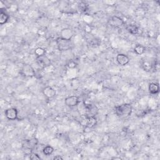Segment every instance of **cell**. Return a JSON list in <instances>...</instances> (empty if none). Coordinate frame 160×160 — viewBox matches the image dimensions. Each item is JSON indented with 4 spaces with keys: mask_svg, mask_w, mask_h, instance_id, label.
<instances>
[{
    "mask_svg": "<svg viewBox=\"0 0 160 160\" xmlns=\"http://www.w3.org/2000/svg\"><path fill=\"white\" fill-rule=\"evenodd\" d=\"M97 124V120L96 117H90V118H87V127L91 129L94 128Z\"/></svg>",
    "mask_w": 160,
    "mask_h": 160,
    "instance_id": "5bb4252c",
    "label": "cell"
},
{
    "mask_svg": "<svg viewBox=\"0 0 160 160\" xmlns=\"http://www.w3.org/2000/svg\"><path fill=\"white\" fill-rule=\"evenodd\" d=\"M108 23L113 28H120L124 24V20L119 16H114L110 18Z\"/></svg>",
    "mask_w": 160,
    "mask_h": 160,
    "instance_id": "5b68a950",
    "label": "cell"
},
{
    "mask_svg": "<svg viewBox=\"0 0 160 160\" xmlns=\"http://www.w3.org/2000/svg\"><path fill=\"white\" fill-rule=\"evenodd\" d=\"M79 8L81 11H84L87 10V9L88 8V4L85 2H81L79 4Z\"/></svg>",
    "mask_w": 160,
    "mask_h": 160,
    "instance_id": "44dd1931",
    "label": "cell"
},
{
    "mask_svg": "<svg viewBox=\"0 0 160 160\" xmlns=\"http://www.w3.org/2000/svg\"><path fill=\"white\" fill-rule=\"evenodd\" d=\"M38 143V141L36 138H33L31 139H27L23 144L24 150H25V152L27 153V151L29 152V155L32 153L33 150L37 146Z\"/></svg>",
    "mask_w": 160,
    "mask_h": 160,
    "instance_id": "3957f363",
    "label": "cell"
},
{
    "mask_svg": "<svg viewBox=\"0 0 160 160\" xmlns=\"http://www.w3.org/2000/svg\"><path fill=\"white\" fill-rule=\"evenodd\" d=\"M53 159H54V160H57V159L60 160V159H63V158L62 156H61L60 155H57V156H54Z\"/></svg>",
    "mask_w": 160,
    "mask_h": 160,
    "instance_id": "603a6c76",
    "label": "cell"
},
{
    "mask_svg": "<svg viewBox=\"0 0 160 160\" xmlns=\"http://www.w3.org/2000/svg\"><path fill=\"white\" fill-rule=\"evenodd\" d=\"M65 103L68 107L73 108L78 105L79 99L77 96H70L65 98Z\"/></svg>",
    "mask_w": 160,
    "mask_h": 160,
    "instance_id": "277c9868",
    "label": "cell"
},
{
    "mask_svg": "<svg viewBox=\"0 0 160 160\" xmlns=\"http://www.w3.org/2000/svg\"><path fill=\"white\" fill-rule=\"evenodd\" d=\"M57 45L59 51H66L70 50L72 48V43L71 40H67L61 38L57 39Z\"/></svg>",
    "mask_w": 160,
    "mask_h": 160,
    "instance_id": "7a4b0ae2",
    "label": "cell"
},
{
    "mask_svg": "<svg viewBox=\"0 0 160 160\" xmlns=\"http://www.w3.org/2000/svg\"><path fill=\"white\" fill-rule=\"evenodd\" d=\"M133 111L132 105L130 103H124L114 108L116 114L120 118H126L130 116Z\"/></svg>",
    "mask_w": 160,
    "mask_h": 160,
    "instance_id": "6da1fadb",
    "label": "cell"
},
{
    "mask_svg": "<svg viewBox=\"0 0 160 160\" xmlns=\"http://www.w3.org/2000/svg\"><path fill=\"white\" fill-rule=\"evenodd\" d=\"M36 60L37 63L43 67H48L49 66H50L51 63L50 59L45 54L41 55V56L39 57H36Z\"/></svg>",
    "mask_w": 160,
    "mask_h": 160,
    "instance_id": "8992f818",
    "label": "cell"
},
{
    "mask_svg": "<svg viewBox=\"0 0 160 160\" xmlns=\"http://www.w3.org/2000/svg\"><path fill=\"white\" fill-rule=\"evenodd\" d=\"M43 95L48 99H52L57 95L56 90L51 87H45L42 90Z\"/></svg>",
    "mask_w": 160,
    "mask_h": 160,
    "instance_id": "9c48e42d",
    "label": "cell"
},
{
    "mask_svg": "<svg viewBox=\"0 0 160 160\" xmlns=\"http://www.w3.org/2000/svg\"><path fill=\"white\" fill-rule=\"evenodd\" d=\"M142 66L143 68V69L145 70V71H150L151 70V68H152L151 63H150L148 61H144L142 64Z\"/></svg>",
    "mask_w": 160,
    "mask_h": 160,
    "instance_id": "ac0fdd59",
    "label": "cell"
},
{
    "mask_svg": "<svg viewBox=\"0 0 160 160\" xmlns=\"http://www.w3.org/2000/svg\"><path fill=\"white\" fill-rule=\"evenodd\" d=\"M126 29L128 32L134 35L138 34L139 32L138 28L136 25H134V24H128V25L126 26Z\"/></svg>",
    "mask_w": 160,
    "mask_h": 160,
    "instance_id": "4fadbf2b",
    "label": "cell"
},
{
    "mask_svg": "<svg viewBox=\"0 0 160 160\" xmlns=\"http://www.w3.org/2000/svg\"><path fill=\"white\" fill-rule=\"evenodd\" d=\"M9 18H10L9 15L6 13V12L1 10V13H0V24H1V25H3L4 24L7 23Z\"/></svg>",
    "mask_w": 160,
    "mask_h": 160,
    "instance_id": "9a60e30c",
    "label": "cell"
},
{
    "mask_svg": "<svg viewBox=\"0 0 160 160\" xmlns=\"http://www.w3.org/2000/svg\"><path fill=\"white\" fill-rule=\"evenodd\" d=\"M53 152L54 148L51 146L50 145L46 146L43 148V153L45 156H50L52 155Z\"/></svg>",
    "mask_w": 160,
    "mask_h": 160,
    "instance_id": "e0dca14e",
    "label": "cell"
},
{
    "mask_svg": "<svg viewBox=\"0 0 160 160\" xmlns=\"http://www.w3.org/2000/svg\"><path fill=\"white\" fill-rule=\"evenodd\" d=\"M149 92L151 95H156L159 91V84L156 83H151L149 84Z\"/></svg>",
    "mask_w": 160,
    "mask_h": 160,
    "instance_id": "7c38bea8",
    "label": "cell"
},
{
    "mask_svg": "<svg viewBox=\"0 0 160 160\" xmlns=\"http://www.w3.org/2000/svg\"><path fill=\"white\" fill-rule=\"evenodd\" d=\"M145 50L146 48L144 46L138 44L136 46H135L134 48V51L135 52V53L138 54V55H141L145 53Z\"/></svg>",
    "mask_w": 160,
    "mask_h": 160,
    "instance_id": "2e32d148",
    "label": "cell"
},
{
    "mask_svg": "<svg viewBox=\"0 0 160 160\" xmlns=\"http://www.w3.org/2000/svg\"><path fill=\"white\" fill-rule=\"evenodd\" d=\"M67 66H68V67L69 68H70V69H73V68H75L76 67L77 64H76V63L75 62V61H73V60H70V61H69V62L68 63Z\"/></svg>",
    "mask_w": 160,
    "mask_h": 160,
    "instance_id": "ffe728a7",
    "label": "cell"
},
{
    "mask_svg": "<svg viewBox=\"0 0 160 160\" xmlns=\"http://www.w3.org/2000/svg\"><path fill=\"white\" fill-rule=\"evenodd\" d=\"M116 61L121 66H125L130 62V59L125 54H118L116 57Z\"/></svg>",
    "mask_w": 160,
    "mask_h": 160,
    "instance_id": "8fae6325",
    "label": "cell"
},
{
    "mask_svg": "<svg viewBox=\"0 0 160 160\" xmlns=\"http://www.w3.org/2000/svg\"><path fill=\"white\" fill-rule=\"evenodd\" d=\"M29 159L32 160H37V159H41V157L36 153H32L29 155Z\"/></svg>",
    "mask_w": 160,
    "mask_h": 160,
    "instance_id": "7402d4cb",
    "label": "cell"
},
{
    "mask_svg": "<svg viewBox=\"0 0 160 160\" xmlns=\"http://www.w3.org/2000/svg\"><path fill=\"white\" fill-rule=\"evenodd\" d=\"M21 74L25 77H33L35 76V71L32 66L25 65L21 70Z\"/></svg>",
    "mask_w": 160,
    "mask_h": 160,
    "instance_id": "ba28073f",
    "label": "cell"
},
{
    "mask_svg": "<svg viewBox=\"0 0 160 160\" xmlns=\"http://www.w3.org/2000/svg\"><path fill=\"white\" fill-rule=\"evenodd\" d=\"M34 53L36 54L37 57L41 56V55L45 54V50H44V49H43L41 48H38L35 50Z\"/></svg>",
    "mask_w": 160,
    "mask_h": 160,
    "instance_id": "d6986e66",
    "label": "cell"
},
{
    "mask_svg": "<svg viewBox=\"0 0 160 160\" xmlns=\"http://www.w3.org/2000/svg\"><path fill=\"white\" fill-rule=\"evenodd\" d=\"M74 35L73 30L70 28H63L60 32V38L67 40H71Z\"/></svg>",
    "mask_w": 160,
    "mask_h": 160,
    "instance_id": "30bf717a",
    "label": "cell"
},
{
    "mask_svg": "<svg viewBox=\"0 0 160 160\" xmlns=\"http://www.w3.org/2000/svg\"><path fill=\"white\" fill-rule=\"evenodd\" d=\"M5 116L8 120L13 121L18 118V110L15 108H10L7 109L4 112Z\"/></svg>",
    "mask_w": 160,
    "mask_h": 160,
    "instance_id": "52a82bcc",
    "label": "cell"
}]
</instances>
